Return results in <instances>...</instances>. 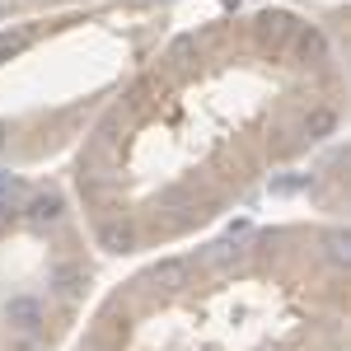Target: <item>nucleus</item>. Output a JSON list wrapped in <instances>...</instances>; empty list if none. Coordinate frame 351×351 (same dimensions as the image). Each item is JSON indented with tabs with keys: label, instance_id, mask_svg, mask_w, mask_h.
I'll return each instance as SVG.
<instances>
[]
</instances>
